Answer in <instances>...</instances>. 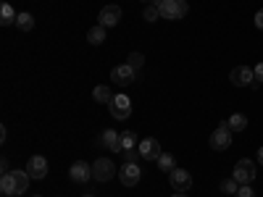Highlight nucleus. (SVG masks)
Here are the masks:
<instances>
[{"mask_svg": "<svg viewBox=\"0 0 263 197\" xmlns=\"http://www.w3.org/2000/svg\"><path fill=\"white\" fill-rule=\"evenodd\" d=\"M158 8H161V16L168 18V21H177V18H184L190 6H187V0H156Z\"/></svg>", "mask_w": 263, "mask_h": 197, "instance_id": "obj_1", "label": "nucleus"}, {"mask_svg": "<svg viewBox=\"0 0 263 197\" xmlns=\"http://www.w3.org/2000/svg\"><path fill=\"white\" fill-rule=\"evenodd\" d=\"M208 145H211V150H216V152H224V150H229V147H232V131H229L227 121H224L221 126H218L216 131H211Z\"/></svg>", "mask_w": 263, "mask_h": 197, "instance_id": "obj_2", "label": "nucleus"}, {"mask_svg": "<svg viewBox=\"0 0 263 197\" xmlns=\"http://www.w3.org/2000/svg\"><path fill=\"white\" fill-rule=\"evenodd\" d=\"M92 176H95V182H111L114 176H119V171L111 158H98L92 163Z\"/></svg>", "mask_w": 263, "mask_h": 197, "instance_id": "obj_3", "label": "nucleus"}, {"mask_svg": "<svg viewBox=\"0 0 263 197\" xmlns=\"http://www.w3.org/2000/svg\"><path fill=\"white\" fill-rule=\"evenodd\" d=\"M137 71L132 69L129 63H121V66H114L111 69V82L114 84H119V87H129V84H135L137 82Z\"/></svg>", "mask_w": 263, "mask_h": 197, "instance_id": "obj_4", "label": "nucleus"}, {"mask_svg": "<svg viewBox=\"0 0 263 197\" xmlns=\"http://www.w3.org/2000/svg\"><path fill=\"white\" fill-rule=\"evenodd\" d=\"M108 111H111V116L116 121H124L132 116V100L126 95H114V100L108 103Z\"/></svg>", "mask_w": 263, "mask_h": 197, "instance_id": "obj_5", "label": "nucleus"}, {"mask_svg": "<svg viewBox=\"0 0 263 197\" xmlns=\"http://www.w3.org/2000/svg\"><path fill=\"white\" fill-rule=\"evenodd\" d=\"M121 16H124L121 6L111 3V6H105V8H100V16H98V24H100V27H105V29H111V27L121 24Z\"/></svg>", "mask_w": 263, "mask_h": 197, "instance_id": "obj_6", "label": "nucleus"}, {"mask_svg": "<svg viewBox=\"0 0 263 197\" xmlns=\"http://www.w3.org/2000/svg\"><path fill=\"white\" fill-rule=\"evenodd\" d=\"M232 176H234L239 184H253V179H255V163H253V161H248V158L237 161V163H234V173H232Z\"/></svg>", "mask_w": 263, "mask_h": 197, "instance_id": "obj_7", "label": "nucleus"}, {"mask_svg": "<svg viewBox=\"0 0 263 197\" xmlns=\"http://www.w3.org/2000/svg\"><path fill=\"white\" fill-rule=\"evenodd\" d=\"M140 179H142V168H140L137 163H124V166L119 168V182H121L124 187H137Z\"/></svg>", "mask_w": 263, "mask_h": 197, "instance_id": "obj_8", "label": "nucleus"}, {"mask_svg": "<svg viewBox=\"0 0 263 197\" xmlns=\"http://www.w3.org/2000/svg\"><path fill=\"white\" fill-rule=\"evenodd\" d=\"M69 179H71L74 184H87L90 179H95V176H92V163H84V161L71 163V168H69Z\"/></svg>", "mask_w": 263, "mask_h": 197, "instance_id": "obj_9", "label": "nucleus"}, {"mask_svg": "<svg viewBox=\"0 0 263 197\" xmlns=\"http://www.w3.org/2000/svg\"><path fill=\"white\" fill-rule=\"evenodd\" d=\"M229 79H232L234 87H250V84L255 82V74H253L250 66H234L232 74H229Z\"/></svg>", "mask_w": 263, "mask_h": 197, "instance_id": "obj_10", "label": "nucleus"}, {"mask_svg": "<svg viewBox=\"0 0 263 197\" xmlns=\"http://www.w3.org/2000/svg\"><path fill=\"white\" fill-rule=\"evenodd\" d=\"M168 182H171L174 192H187L192 187V176H190V171H184V168H174L168 173Z\"/></svg>", "mask_w": 263, "mask_h": 197, "instance_id": "obj_11", "label": "nucleus"}, {"mask_svg": "<svg viewBox=\"0 0 263 197\" xmlns=\"http://www.w3.org/2000/svg\"><path fill=\"white\" fill-rule=\"evenodd\" d=\"M140 152H142V158L145 161H158L161 158V142L156 140V137H145V140H140Z\"/></svg>", "mask_w": 263, "mask_h": 197, "instance_id": "obj_12", "label": "nucleus"}, {"mask_svg": "<svg viewBox=\"0 0 263 197\" xmlns=\"http://www.w3.org/2000/svg\"><path fill=\"white\" fill-rule=\"evenodd\" d=\"M27 173L32 179H45L48 176V161L42 158V155H32L27 161Z\"/></svg>", "mask_w": 263, "mask_h": 197, "instance_id": "obj_13", "label": "nucleus"}, {"mask_svg": "<svg viewBox=\"0 0 263 197\" xmlns=\"http://www.w3.org/2000/svg\"><path fill=\"white\" fill-rule=\"evenodd\" d=\"M119 131L116 129H105L103 134H100V145L105 147V150H111V152H121V142H119Z\"/></svg>", "mask_w": 263, "mask_h": 197, "instance_id": "obj_14", "label": "nucleus"}, {"mask_svg": "<svg viewBox=\"0 0 263 197\" xmlns=\"http://www.w3.org/2000/svg\"><path fill=\"white\" fill-rule=\"evenodd\" d=\"M11 176H13V189H16V194H24L27 187H29V182H32V176L27 173V168H24V171H21V168H13Z\"/></svg>", "mask_w": 263, "mask_h": 197, "instance_id": "obj_15", "label": "nucleus"}, {"mask_svg": "<svg viewBox=\"0 0 263 197\" xmlns=\"http://www.w3.org/2000/svg\"><path fill=\"white\" fill-rule=\"evenodd\" d=\"M227 126H229V131H245L248 129V116L245 113H232L227 119Z\"/></svg>", "mask_w": 263, "mask_h": 197, "instance_id": "obj_16", "label": "nucleus"}, {"mask_svg": "<svg viewBox=\"0 0 263 197\" xmlns=\"http://www.w3.org/2000/svg\"><path fill=\"white\" fill-rule=\"evenodd\" d=\"M16 11H13V6L11 3H3V6H0V24H3V27H11V24H16Z\"/></svg>", "mask_w": 263, "mask_h": 197, "instance_id": "obj_17", "label": "nucleus"}, {"mask_svg": "<svg viewBox=\"0 0 263 197\" xmlns=\"http://www.w3.org/2000/svg\"><path fill=\"white\" fill-rule=\"evenodd\" d=\"M16 27H18L21 32H32V29H34V16H32L29 11H21V13L16 16Z\"/></svg>", "mask_w": 263, "mask_h": 197, "instance_id": "obj_18", "label": "nucleus"}, {"mask_svg": "<svg viewBox=\"0 0 263 197\" xmlns=\"http://www.w3.org/2000/svg\"><path fill=\"white\" fill-rule=\"evenodd\" d=\"M92 97H95L98 103H105V105H108V103L114 100V92H111V87H105V84H98L95 90H92Z\"/></svg>", "mask_w": 263, "mask_h": 197, "instance_id": "obj_19", "label": "nucleus"}, {"mask_svg": "<svg viewBox=\"0 0 263 197\" xmlns=\"http://www.w3.org/2000/svg\"><path fill=\"white\" fill-rule=\"evenodd\" d=\"M87 42H90V45H103L105 42V27H92L90 32H87Z\"/></svg>", "mask_w": 263, "mask_h": 197, "instance_id": "obj_20", "label": "nucleus"}, {"mask_svg": "<svg viewBox=\"0 0 263 197\" xmlns=\"http://www.w3.org/2000/svg\"><path fill=\"white\" fill-rule=\"evenodd\" d=\"M119 142H121V150H135V147L140 145V140H137L135 131H121Z\"/></svg>", "mask_w": 263, "mask_h": 197, "instance_id": "obj_21", "label": "nucleus"}, {"mask_svg": "<svg viewBox=\"0 0 263 197\" xmlns=\"http://www.w3.org/2000/svg\"><path fill=\"white\" fill-rule=\"evenodd\" d=\"M156 163H158V168H161L163 173H171L174 168H177V161H174L171 152H161V158H158Z\"/></svg>", "mask_w": 263, "mask_h": 197, "instance_id": "obj_22", "label": "nucleus"}, {"mask_svg": "<svg viewBox=\"0 0 263 197\" xmlns=\"http://www.w3.org/2000/svg\"><path fill=\"white\" fill-rule=\"evenodd\" d=\"M0 192H3V197H16L13 176H11V173H3V176H0Z\"/></svg>", "mask_w": 263, "mask_h": 197, "instance_id": "obj_23", "label": "nucleus"}, {"mask_svg": "<svg viewBox=\"0 0 263 197\" xmlns=\"http://www.w3.org/2000/svg\"><path fill=\"white\" fill-rule=\"evenodd\" d=\"M126 63L132 66V69H135L137 74H142V66H145V58H142V53H129V58H126Z\"/></svg>", "mask_w": 263, "mask_h": 197, "instance_id": "obj_24", "label": "nucleus"}, {"mask_svg": "<svg viewBox=\"0 0 263 197\" xmlns=\"http://www.w3.org/2000/svg\"><path fill=\"white\" fill-rule=\"evenodd\" d=\"M145 21H147V24H153V21H158L161 18V8H158V3H150L147 8H145Z\"/></svg>", "mask_w": 263, "mask_h": 197, "instance_id": "obj_25", "label": "nucleus"}, {"mask_svg": "<svg viewBox=\"0 0 263 197\" xmlns=\"http://www.w3.org/2000/svg\"><path fill=\"white\" fill-rule=\"evenodd\" d=\"M218 189H221L224 194H237V189H239V182H237L234 176H232V179H224Z\"/></svg>", "mask_w": 263, "mask_h": 197, "instance_id": "obj_26", "label": "nucleus"}, {"mask_svg": "<svg viewBox=\"0 0 263 197\" xmlns=\"http://www.w3.org/2000/svg\"><path fill=\"white\" fill-rule=\"evenodd\" d=\"M140 158H142L140 147H135V150H124V163H137Z\"/></svg>", "mask_w": 263, "mask_h": 197, "instance_id": "obj_27", "label": "nucleus"}, {"mask_svg": "<svg viewBox=\"0 0 263 197\" xmlns=\"http://www.w3.org/2000/svg\"><path fill=\"white\" fill-rule=\"evenodd\" d=\"M234 197H255V192H253V187L250 184H239V189H237V194Z\"/></svg>", "mask_w": 263, "mask_h": 197, "instance_id": "obj_28", "label": "nucleus"}, {"mask_svg": "<svg viewBox=\"0 0 263 197\" xmlns=\"http://www.w3.org/2000/svg\"><path fill=\"white\" fill-rule=\"evenodd\" d=\"M253 74H255V82H258V84H263V61H260V63L255 66V69H253Z\"/></svg>", "mask_w": 263, "mask_h": 197, "instance_id": "obj_29", "label": "nucleus"}, {"mask_svg": "<svg viewBox=\"0 0 263 197\" xmlns=\"http://www.w3.org/2000/svg\"><path fill=\"white\" fill-rule=\"evenodd\" d=\"M13 168L8 166V158H3V161H0V173H11Z\"/></svg>", "mask_w": 263, "mask_h": 197, "instance_id": "obj_30", "label": "nucleus"}, {"mask_svg": "<svg viewBox=\"0 0 263 197\" xmlns=\"http://www.w3.org/2000/svg\"><path fill=\"white\" fill-rule=\"evenodd\" d=\"M255 27H258V29H263V8L255 13Z\"/></svg>", "mask_w": 263, "mask_h": 197, "instance_id": "obj_31", "label": "nucleus"}, {"mask_svg": "<svg viewBox=\"0 0 263 197\" xmlns=\"http://www.w3.org/2000/svg\"><path fill=\"white\" fill-rule=\"evenodd\" d=\"M258 163H263V147H258Z\"/></svg>", "mask_w": 263, "mask_h": 197, "instance_id": "obj_32", "label": "nucleus"}, {"mask_svg": "<svg viewBox=\"0 0 263 197\" xmlns=\"http://www.w3.org/2000/svg\"><path fill=\"white\" fill-rule=\"evenodd\" d=\"M171 197H187V192H177V194H171Z\"/></svg>", "mask_w": 263, "mask_h": 197, "instance_id": "obj_33", "label": "nucleus"}, {"mask_svg": "<svg viewBox=\"0 0 263 197\" xmlns=\"http://www.w3.org/2000/svg\"><path fill=\"white\" fill-rule=\"evenodd\" d=\"M142 3H156V0H142Z\"/></svg>", "mask_w": 263, "mask_h": 197, "instance_id": "obj_34", "label": "nucleus"}, {"mask_svg": "<svg viewBox=\"0 0 263 197\" xmlns=\"http://www.w3.org/2000/svg\"><path fill=\"white\" fill-rule=\"evenodd\" d=\"M84 197H92V194H84Z\"/></svg>", "mask_w": 263, "mask_h": 197, "instance_id": "obj_35", "label": "nucleus"}, {"mask_svg": "<svg viewBox=\"0 0 263 197\" xmlns=\"http://www.w3.org/2000/svg\"><path fill=\"white\" fill-rule=\"evenodd\" d=\"M34 197H40V194H34Z\"/></svg>", "mask_w": 263, "mask_h": 197, "instance_id": "obj_36", "label": "nucleus"}]
</instances>
